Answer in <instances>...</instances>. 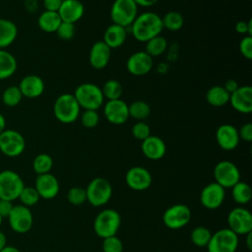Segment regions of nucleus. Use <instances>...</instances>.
Returning <instances> with one entry per match:
<instances>
[{
  "instance_id": "7",
  "label": "nucleus",
  "mask_w": 252,
  "mask_h": 252,
  "mask_svg": "<svg viewBox=\"0 0 252 252\" xmlns=\"http://www.w3.org/2000/svg\"><path fill=\"white\" fill-rule=\"evenodd\" d=\"M25 187L22 177L14 170L5 169L0 171V199L15 201Z\"/></svg>"
},
{
  "instance_id": "53",
  "label": "nucleus",
  "mask_w": 252,
  "mask_h": 252,
  "mask_svg": "<svg viewBox=\"0 0 252 252\" xmlns=\"http://www.w3.org/2000/svg\"><path fill=\"white\" fill-rule=\"evenodd\" d=\"M0 252H21L17 247L12 246V245H6Z\"/></svg>"
},
{
  "instance_id": "33",
  "label": "nucleus",
  "mask_w": 252,
  "mask_h": 252,
  "mask_svg": "<svg viewBox=\"0 0 252 252\" xmlns=\"http://www.w3.org/2000/svg\"><path fill=\"white\" fill-rule=\"evenodd\" d=\"M52 166H53V159L51 156L46 153L38 154L32 161V168L37 175L50 172Z\"/></svg>"
},
{
  "instance_id": "15",
  "label": "nucleus",
  "mask_w": 252,
  "mask_h": 252,
  "mask_svg": "<svg viewBox=\"0 0 252 252\" xmlns=\"http://www.w3.org/2000/svg\"><path fill=\"white\" fill-rule=\"evenodd\" d=\"M103 114L105 119L114 125L124 124L130 117L128 104L121 98L107 100L103 106Z\"/></svg>"
},
{
  "instance_id": "24",
  "label": "nucleus",
  "mask_w": 252,
  "mask_h": 252,
  "mask_svg": "<svg viewBox=\"0 0 252 252\" xmlns=\"http://www.w3.org/2000/svg\"><path fill=\"white\" fill-rule=\"evenodd\" d=\"M85 12L84 5L79 0H63L58 10V15L62 22L75 24L82 19Z\"/></svg>"
},
{
  "instance_id": "43",
  "label": "nucleus",
  "mask_w": 252,
  "mask_h": 252,
  "mask_svg": "<svg viewBox=\"0 0 252 252\" xmlns=\"http://www.w3.org/2000/svg\"><path fill=\"white\" fill-rule=\"evenodd\" d=\"M102 250L103 252H122V241L116 235L103 238Z\"/></svg>"
},
{
  "instance_id": "6",
  "label": "nucleus",
  "mask_w": 252,
  "mask_h": 252,
  "mask_svg": "<svg viewBox=\"0 0 252 252\" xmlns=\"http://www.w3.org/2000/svg\"><path fill=\"white\" fill-rule=\"evenodd\" d=\"M138 8L133 0H114L110 8V19L113 24L126 29L138 16Z\"/></svg>"
},
{
  "instance_id": "14",
  "label": "nucleus",
  "mask_w": 252,
  "mask_h": 252,
  "mask_svg": "<svg viewBox=\"0 0 252 252\" xmlns=\"http://www.w3.org/2000/svg\"><path fill=\"white\" fill-rule=\"evenodd\" d=\"M225 198V189L217 182L207 184L201 191L200 202L202 206L209 210L220 208Z\"/></svg>"
},
{
  "instance_id": "17",
  "label": "nucleus",
  "mask_w": 252,
  "mask_h": 252,
  "mask_svg": "<svg viewBox=\"0 0 252 252\" xmlns=\"http://www.w3.org/2000/svg\"><path fill=\"white\" fill-rule=\"evenodd\" d=\"M228 103L237 112L250 113L252 111V87L239 86L230 94Z\"/></svg>"
},
{
  "instance_id": "16",
  "label": "nucleus",
  "mask_w": 252,
  "mask_h": 252,
  "mask_svg": "<svg viewBox=\"0 0 252 252\" xmlns=\"http://www.w3.org/2000/svg\"><path fill=\"white\" fill-rule=\"evenodd\" d=\"M153 64V57H151L145 50H140L134 52L128 57L126 68L131 75L141 77L151 72Z\"/></svg>"
},
{
  "instance_id": "49",
  "label": "nucleus",
  "mask_w": 252,
  "mask_h": 252,
  "mask_svg": "<svg viewBox=\"0 0 252 252\" xmlns=\"http://www.w3.org/2000/svg\"><path fill=\"white\" fill-rule=\"evenodd\" d=\"M238 87H239V86H238V83H237V81L234 80V79H228V80H226L225 83H224V86H223V88H224L229 94L233 93Z\"/></svg>"
},
{
  "instance_id": "8",
  "label": "nucleus",
  "mask_w": 252,
  "mask_h": 252,
  "mask_svg": "<svg viewBox=\"0 0 252 252\" xmlns=\"http://www.w3.org/2000/svg\"><path fill=\"white\" fill-rule=\"evenodd\" d=\"M238 243L237 234L229 228H221L212 234L207 250L208 252H235Z\"/></svg>"
},
{
  "instance_id": "56",
  "label": "nucleus",
  "mask_w": 252,
  "mask_h": 252,
  "mask_svg": "<svg viewBox=\"0 0 252 252\" xmlns=\"http://www.w3.org/2000/svg\"><path fill=\"white\" fill-rule=\"evenodd\" d=\"M2 222H3V218L0 216V227H1V225H2Z\"/></svg>"
},
{
  "instance_id": "25",
  "label": "nucleus",
  "mask_w": 252,
  "mask_h": 252,
  "mask_svg": "<svg viewBox=\"0 0 252 252\" xmlns=\"http://www.w3.org/2000/svg\"><path fill=\"white\" fill-rule=\"evenodd\" d=\"M126 38H127L126 29L112 23L105 29L102 41L110 49H114L123 45Z\"/></svg>"
},
{
  "instance_id": "4",
  "label": "nucleus",
  "mask_w": 252,
  "mask_h": 252,
  "mask_svg": "<svg viewBox=\"0 0 252 252\" xmlns=\"http://www.w3.org/2000/svg\"><path fill=\"white\" fill-rule=\"evenodd\" d=\"M121 224V217L114 209H104L94 219V229L100 238L116 235Z\"/></svg>"
},
{
  "instance_id": "35",
  "label": "nucleus",
  "mask_w": 252,
  "mask_h": 252,
  "mask_svg": "<svg viewBox=\"0 0 252 252\" xmlns=\"http://www.w3.org/2000/svg\"><path fill=\"white\" fill-rule=\"evenodd\" d=\"M129 108V116L138 120L143 121L147 117H149L151 113L150 105L143 100H136L128 105Z\"/></svg>"
},
{
  "instance_id": "30",
  "label": "nucleus",
  "mask_w": 252,
  "mask_h": 252,
  "mask_svg": "<svg viewBox=\"0 0 252 252\" xmlns=\"http://www.w3.org/2000/svg\"><path fill=\"white\" fill-rule=\"evenodd\" d=\"M231 197L233 201L239 205L247 204L252 197L250 185L244 181H238L231 187Z\"/></svg>"
},
{
  "instance_id": "19",
  "label": "nucleus",
  "mask_w": 252,
  "mask_h": 252,
  "mask_svg": "<svg viewBox=\"0 0 252 252\" xmlns=\"http://www.w3.org/2000/svg\"><path fill=\"white\" fill-rule=\"evenodd\" d=\"M216 141L220 148L224 151H232L239 144L237 129L231 124H221L216 131Z\"/></svg>"
},
{
  "instance_id": "32",
  "label": "nucleus",
  "mask_w": 252,
  "mask_h": 252,
  "mask_svg": "<svg viewBox=\"0 0 252 252\" xmlns=\"http://www.w3.org/2000/svg\"><path fill=\"white\" fill-rule=\"evenodd\" d=\"M163 29H166L171 32L179 31L184 24L183 16L177 11H168L162 18Z\"/></svg>"
},
{
  "instance_id": "51",
  "label": "nucleus",
  "mask_w": 252,
  "mask_h": 252,
  "mask_svg": "<svg viewBox=\"0 0 252 252\" xmlns=\"http://www.w3.org/2000/svg\"><path fill=\"white\" fill-rule=\"evenodd\" d=\"M33 3H36V0H25V2H24V5H25L26 9L31 13H32L37 7V6L33 5Z\"/></svg>"
},
{
  "instance_id": "26",
  "label": "nucleus",
  "mask_w": 252,
  "mask_h": 252,
  "mask_svg": "<svg viewBox=\"0 0 252 252\" xmlns=\"http://www.w3.org/2000/svg\"><path fill=\"white\" fill-rule=\"evenodd\" d=\"M18 35V28L16 24L9 20L0 18V49L10 46Z\"/></svg>"
},
{
  "instance_id": "13",
  "label": "nucleus",
  "mask_w": 252,
  "mask_h": 252,
  "mask_svg": "<svg viewBox=\"0 0 252 252\" xmlns=\"http://www.w3.org/2000/svg\"><path fill=\"white\" fill-rule=\"evenodd\" d=\"M191 220V211L184 204H175L165 210L162 221L169 229H180Z\"/></svg>"
},
{
  "instance_id": "18",
  "label": "nucleus",
  "mask_w": 252,
  "mask_h": 252,
  "mask_svg": "<svg viewBox=\"0 0 252 252\" xmlns=\"http://www.w3.org/2000/svg\"><path fill=\"white\" fill-rule=\"evenodd\" d=\"M127 185L135 191H144L152 184V174L142 166L131 167L125 176Z\"/></svg>"
},
{
  "instance_id": "44",
  "label": "nucleus",
  "mask_w": 252,
  "mask_h": 252,
  "mask_svg": "<svg viewBox=\"0 0 252 252\" xmlns=\"http://www.w3.org/2000/svg\"><path fill=\"white\" fill-rule=\"evenodd\" d=\"M239 52L241 55L250 60L252 59V36L244 35L239 42Z\"/></svg>"
},
{
  "instance_id": "37",
  "label": "nucleus",
  "mask_w": 252,
  "mask_h": 252,
  "mask_svg": "<svg viewBox=\"0 0 252 252\" xmlns=\"http://www.w3.org/2000/svg\"><path fill=\"white\" fill-rule=\"evenodd\" d=\"M212 232L206 226H197L191 232V241L198 247H207Z\"/></svg>"
},
{
  "instance_id": "50",
  "label": "nucleus",
  "mask_w": 252,
  "mask_h": 252,
  "mask_svg": "<svg viewBox=\"0 0 252 252\" xmlns=\"http://www.w3.org/2000/svg\"><path fill=\"white\" fill-rule=\"evenodd\" d=\"M138 7H144V8H149L154 5H156L158 0H133Z\"/></svg>"
},
{
  "instance_id": "21",
  "label": "nucleus",
  "mask_w": 252,
  "mask_h": 252,
  "mask_svg": "<svg viewBox=\"0 0 252 252\" xmlns=\"http://www.w3.org/2000/svg\"><path fill=\"white\" fill-rule=\"evenodd\" d=\"M111 57V49L102 41L94 42L89 52V63L95 70L104 69Z\"/></svg>"
},
{
  "instance_id": "22",
  "label": "nucleus",
  "mask_w": 252,
  "mask_h": 252,
  "mask_svg": "<svg viewBox=\"0 0 252 252\" xmlns=\"http://www.w3.org/2000/svg\"><path fill=\"white\" fill-rule=\"evenodd\" d=\"M18 87L23 94V97L36 98L43 94L45 85L39 76L31 74L25 76L21 80Z\"/></svg>"
},
{
  "instance_id": "41",
  "label": "nucleus",
  "mask_w": 252,
  "mask_h": 252,
  "mask_svg": "<svg viewBox=\"0 0 252 252\" xmlns=\"http://www.w3.org/2000/svg\"><path fill=\"white\" fill-rule=\"evenodd\" d=\"M132 135L137 140H140L141 142L147 139L151 135V128L150 126L144 122V121H138L132 126Z\"/></svg>"
},
{
  "instance_id": "9",
  "label": "nucleus",
  "mask_w": 252,
  "mask_h": 252,
  "mask_svg": "<svg viewBox=\"0 0 252 252\" xmlns=\"http://www.w3.org/2000/svg\"><path fill=\"white\" fill-rule=\"evenodd\" d=\"M26 141L23 135L12 129H5L0 134V152L9 158H16L23 154Z\"/></svg>"
},
{
  "instance_id": "45",
  "label": "nucleus",
  "mask_w": 252,
  "mask_h": 252,
  "mask_svg": "<svg viewBox=\"0 0 252 252\" xmlns=\"http://www.w3.org/2000/svg\"><path fill=\"white\" fill-rule=\"evenodd\" d=\"M234 29L240 34L252 36V20L250 19L248 21H238L235 24Z\"/></svg>"
},
{
  "instance_id": "42",
  "label": "nucleus",
  "mask_w": 252,
  "mask_h": 252,
  "mask_svg": "<svg viewBox=\"0 0 252 252\" xmlns=\"http://www.w3.org/2000/svg\"><path fill=\"white\" fill-rule=\"evenodd\" d=\"M75 24L68 22H61L56 30V34L60 39L70 40L75 35Z\"/></svg>"
},
{
  "instance_id": "54",
  "label": "nucleus",
  "mask_w": 252,
  "mask_h": 252,
  "mask_svg": "<svg viewBox=\"0 0 252 252\" xmlns=\"http://www.w3.org/2000/svg\"><path fill=\"white\" fill-rule=\"evenodd\" d=\"M6 129V118L0 112V134Z\"/></svg>"
},
{
  "instance_id": "36",
  "label": "nucleus",
  "mask_w": 252,
  "mask_h": 252,
  "mask_svg": "<svg viewBox=\"0 0 252 252\" xmlns=\"http://www.w3.org/2000/svg\"><path fill=\"white\" fill-rule=\"evenodd\" d=\"M23 98V94L18 86H9L2 94V101L8 107L17 106Z\"/></svg>"
},
{
  "instance_id": "52",
  "label": "nucleus",
  "mask_w": 252,
  "mask_h": 252,
  "mask_svg": "<svg viewBox=\"0 0 252 252\" xmlns=\"http://www.w3.org/2000/svg\"><path fill=\"white\" fill-rule=\"evenodd\" d=\"M7 245V237L5 233L0 229V250H2Z\"/></svg>"
},
{
  "instance_id": "2",
  "label": "nucleus",
  "mask_w": 252,
  "mask_h": 252,
  "mask_svg": "<svg viewBox=\"0 0 252 252\" xmlns=\"http://www.w3.org/2000/svg\"><path fill=\"white\" fill-rule=\"evenodd\" d=\"M78 104L83 109H99L104 102L101 88L94 83L80 84L73 94Z\"/></svg>"
},
{
  "instance_id": "11",
  "label": "nucleus",
  "mask_w": 252,
  "mask_h": 252,
  "mask_svg": "<svg viewBox=\"0 0 252 252\" xmlns=\"http://www.w3.org/2000/svg\"><path fill=\"white\" fill-rule=\"evenodd\" d=\"M228 228L237 235L252 232V215L243 207L233 208L227 216Z\"/></svg>"
},
{
  "instance_id": "46",
  "label": "nucleus",
  "mask_w": 252,
  "mask_h": 252,
  "mask_svg": "<svg viewBox=\"0 0 252 252\" xmlns=\"http://www.w3.org/2000/svg\"><path fill=\"white\" fill-rule=\"evenodd\" d=\"M237 131H238V136L240 140H243L245 142L252 141V123L251 122H246L242 124Z\"/></svg>"
},
{
  "instance_id": "1",
  "label": "nucleus",
  "mask_w": 252,
  "mask_h": 252,
  "mask_svg": "<svg viewBox=\"0 0 252 252\" xmlns=\"http://www.w3.org/2000/svg\"><path fill=\"white\" fill-rule=\"evenodd\" d=\"M130 28L132 35L140 42H147L159 35L163 30L161 17L154 12H144L138 15Z\"/></svg>"
},
{
  "instance_id": "38",
  "label": "nucleus",
  "mask_w": 252,
  "mask_h": 252,
  "mask_svg": "<svg viewBox=\"0 0 252 252\" xmlns=\"http://www.w3.org/2000/svg\"><path fill=\"white\" fill-rule=\"evenodd\" d=\"M21 202V205H24L28 208H31L34 205H36L40 199L36 189L32 186H25L20 193V196L18 198Z\"/></svg>"
},
{
  "instance_id": "40",
  "label": "nucleus",
  "mask_w": 252,
  "mask_h": 252,
  "mask_svg": "<svg viewBox=\"0 0 252 252\" xmlns=\"http://www.w3.org/2000/svg\"><path fill=\"white\" fill-rule=\"evenodd\" d=\"M67 200L71 205L74 206L83 205L87 201L86 189L79 186L72 187L67 193Z\"/></svg>"
},
{
  "instance_id": "29",
  "label": "nucleus",
  "mask_w": 252,
  "mask_h": 252,
  "mask_svg": "<svg viewBox=\"0 0 252 252\" xmlns=\"http://www.w3.org/2000/svg\"><path fill=\"white\" fill-rule=\"evenodd\" d=\"M61 22L62 21L57 12H50L45 10L39 15L37 19V25L39 29L45 32H55Z\"/></svg>"
},
{
  "instance_id": "48",
  "label": "nucleus",
  "mask_w": 252,
  "mask_h": 252,
  "mask_svg": "<svg viewBox=\"0 0 252 252\" xmlns=\"http://www.w3.org/2000/svg\"><path fill=\"white\" fill-rule=\"evenodd\" d=\"M63 0H43V7L45 11L58 12Z\"/></svg>"
},
{
  "instance_id": "55",
  "label": "nucleus",
  "mask_w": 252,
  "mask_h": 252,
  "mask_svg": "<svg viewBox=\"0 0 252 252\" xmlns=\"http://www.w3.org/2000/svg\"><path fill=\"white\" fill-rule=\"evenodd\" d=\"M251 235H252V232L246 234V246H247V248H248L249 250L252 249V241H251V237H252V236H251Z\"/></svg>"
},
{
  "instance_id": "5",
  "label": "nucleus",
  "mask_w": 252,
  "mask_h": 252,
  "mask_svg": "<svg viewBox=\"0 0 252 252\" xmlns=\"http://www.w3.org/2000/svg\"><path fill=\"white\" fill-rule=\"evenodd\" d=\"M87 201L93 207H101L109 202L112 196V186L103 177L92 179L86 188Z\"/></svg>"
},
{
  "instance_id": "27",
  "label": "nucleus",
  "mask_w": 252,
  "mask_h": 252,
  "mask_svg": "<svg viewBox=\"0 0 252 252\" xmlns=\"http://www.w3.org/2000/svg\"><path fill=\"white\" fill-rule=\"evenodd\" d=\"M230 94L223 88V86H213L205 94L207 102L214 107H222L229 102Z\"/></svg>"
},
{
  "instance_id": "3",
  "label": "nucleus",
  "mask_w": 252,
  "mask_h": 252,
  "mask_svg": "<svg viewBox=\"0 0 252 252\" xmlns=\"http://www.w3.org/2000/svg\"><path fill=\"white\" fill-rule=\"evenodd\" d=\"M81 113V107L78 104L74 94H62L54 101L53 114L55 118L64 124L75 122Z\"/></svg>"
},
{
  "instance_id": "12",
  "label": "nucleus",
  "mask_w": 252,
  "mask_h": 252,
  "mask_svg": "<svg viewBox=\"0 0 252 252\" xmlns=\"http://www.w3.org/2000/svg\"><path fill=\"white\" fill-rule=\"evenodd\" d=\"M215 182L221 187L231 188L240 181V172L238 167L229 160H221L218 162L213 170Z\"/></svg>"
},
{
  "instance_id": "23",
  "label": "nucleus",
  "mask_w": 252,
  "mask_h": 252,
  "mask_svg": "<svg viewBox=\"0 0 252 252\" xmlns=\"http://www.w3.org/2000/svg\"><path fill=\"white\" fill-rule=\"evenodd\" d=\"M141 150L147 158L158 160L165 156L166 145L161 138L150 135L147 139L142 141Z\"/></svg>"
},
{
  "instance_id": "10",
  "label": "nucleus",
  "mask_w": 252,
  "mask_h": 252,
  "mask_svg": "<svg viewBox=\"0 0 252 252\" xmlns=\"http://www.w3.org/2000/svg\"><path fill=\"white\" fill-rule=\"evenodd\" d=\"M7 219L11 229L20 234L30 231L33 224V216L30 208L24 205H14Z\"/></svg>"
},
{
  "instance_id": "20",
  "label": "nucleus",
  "mask_w": 252,
  "mask_h": 252,
  "mask_svg": "<svg viewBox=\"0 0 252 252\" xmlns=\"http://www.w3.org/2000/svg\"><path fill=\"white\" fill-rule=\"evenodd\" d=\"M34 188L40 198L51 200L55 198L59 192V182L57 178L50 172L37 175Z\"/></svg>"
},
{
  "instance_id": "28",
  "label": "nucleus",
  "mask_w": 252,
  "mask_h": 252,
  "mask_svg": "<svg viewBox=\"0 0 252 252\" xmlns=\"http://www.w3.org/2000/svg\"><path fill=\"white\" fill-rule=\"evenodd\" d=\"M17 59L9 51L0 49V80L12 77L17 71Z\"/></svg>"
},
{
  "instance_id": "31",
  "label": "nucleus",
  "mask_w": 252,
  "mask_h": 252,
  "mask_svg": "<svg viewBox=\"0 0 252 252\" xmlns=\"http://www.w3.org/2000/svg\"><path fill=\"white\" fill-rule=\"evenodd\" d=\"M145 51L151 56H159L163 54L167 48V40L162 35H157L145 42Z\"/></svg>"
},
{
  "instance_id": "34",
  "label": "nucleus",
  "mask_w": 252,
  "mask_h": 252,
  "mask_svg": "<svg viewBox=\"0 0 252 252\" xmlns=\"http://www.w3.org/2000/svg\"><path fill=\"white\" fill-rule=\"evenodd\" d=\"M101 91L104 99L114 100L121 97L123 89L119 81L115 79H110L104 83L103 87L101 88Z\"/></svg>"
},
{
  "instance_id": "39",
  "label": "nucleus",
  "mask_w": 252,
  "mask_h": 252,
  "mask_svg": "<svg viewBox=\"0 0 252 252\" xmlns=\"http://www.w3.org/2000/svg\"><path fill=\"white\" fill-rule=\"evenodd\" d=\"M80 120L85 128L92 129L97 126L99 122V114L97 110L84 109V111L80 113Z\"/></svg>"
},
{
  "instance_id": "47",
  "label": "nucleus",
  "mask_w": 252,
  "mask_h": 252,
  "mask_svg": "<svg viewBox=\"0 0 252 252\" xmlns=\"http://www.w3.org/2000/svg\"><path fill=\"white\" fill-rule=\"evenodd\" d=\"M14 205L13 202L8 201V200H3L0 199V216L4 218H8L9 214L11 213Z\"/></svg>"
}]
</instances>
